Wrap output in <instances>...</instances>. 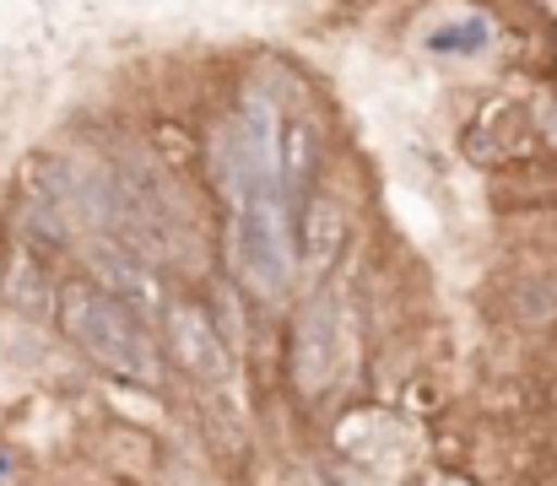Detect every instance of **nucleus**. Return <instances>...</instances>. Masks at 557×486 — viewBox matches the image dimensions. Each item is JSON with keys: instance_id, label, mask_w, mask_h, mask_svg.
<instances>
[{"instance_id": "f257e3e1", "label": "nucleus", "mask_w": 557, "mask_h": 486, "mask_svg": "<svg viewBox=\"0 0 557 486\" xmlns=\"http://www.w3.org/2000/svg\"><path fill=\"white\" fill-rule=\"evenodd\" d=\"M54 329L65 335L71 351H82L103 378L131 384V389H158L169 362L158 346V329L136 320L125 303H114L98 282L87 276H65L54 282Z\"/></svg>"}, {"instance_id": "f03ea898", "label": "nucleus", "mask_w": 557, "mask_h": 486, "mask_svg": "<svg viewBox=\"0 0 557 486\" xmlns=\"http://www.w3.org/2000/svg\"><path fill=\"white\" fill-rule=\"evenodd\" d=\"M233 205V233H227V254H233V276L238 287L265 303L282 309L298 287V249H293V211L282 200L276 184L249 189Z\"/></svg>"}, {"instance_id": "7ed1b4c3", "label": "nucleus", "mask_w": 557, "mask_h": 486, "mask_svg": "<svg viewBox=\"0 0 557 486\" xmlns=\"http://www.w3.org/2000/svg\"><path fill=\"white\" fill-rule=\"evenodd\" d=\"M158 346H163V362L174 373H185L195 389H222L233 378V351L222 340V324L206 303L195 298H169V309L158 314Z\"/></svg>"}, {"instance_id": "20e7f679", "label": "nucleus", "mask_w": 557, "mask_h": 486, "mask_svg": "<svg viewBox=\"0 0 557 486\" xmlns=\"http://www.w3.org/2000/svg\"><path fill=\"white\" fill-rule=\"evenodd\" d=\"M287 384L298 389V400H325L336 384V303H331V282L309 287L293 303L287 320Z\"/></svg>"}, {"instance_id": "39448f33", "label": "nucleus", "mask_w": 557, "mask_h": 486, "mask_svg": "<svg viewBox=\"0 0 557 486\" xmlns=\"http://www.w3.org/2000/svg\"><path fill=\"white\" fill-rule=\"evenodd\" d=\"M87 282H98L114 303H125L136 320L158 324V314L169 309V292H163V282H158V271L152 265H141L131 249H120V244H92L87 249V271H82Z\"/></svg>"}, {"instance_id": "423d86ee", "label": "nucleus", "mask_w": 557, "mask_h": 486, "mask_svg": "<svg viewBox=\"0 0 557 486\" xmlns=\"http://www.w3.org/2000/svg\"><path fill=\"white\" fill-rule=\"evenodd\" d=\"M342 244H347V211L331 189H309L293 211V249H298V271H309L314 287H325L331 265L342 260Z\"/></svg>"}, {"instance_id": "0eeeda50", "label": "nucleus", "mask_w": 557, "mask_h": 486, "mask_svg": "<svg viewBox=\"0 0 557 486\" xmlns=\"http://www.w3.org/2000/svg\"><path fill=\"white\" fill-rule=\"evenodd\" d=\"M531 147V114L515 103V98H487L466 130H460V152L476 162V167H493V162L520 158Z\"/></svg>"}, {"instance_id": "6e6552de", "label": "nucleus", "mask_w": 557, "mask_h": 486, "mask_svg": "<svg viewBox=\"0 0 557 486\" xmlns=\"http://www.w3.org/2000/svg\"><path fill=\"white\" fill-rule=\"evenodd\" d=\"M320 167H325V136L309 114H282V130H276V189L287 200V211H298V200L320 184Z\"/></svg>"}, {"instance_id": "1a4fd4ad", "label": "nucleus", "mask_w": 557, "mask_h": 486, "mask_svg": "<svg viewBox=\"0 0 557 486\" xmlns=\"http://www.w3.org/2000/svg\"><path fill=\"white\" fill-rule=\"evenodd\" d=\"M0 298L22 320H49L54 314V276H49L44 254L27 249L22 238H11L5 254H0Z\"/></svg>"}, {"instance_id": "9d476101", "label": "nucleus", "mask_w": 557, "mask_h": 486, "mask_svg": "<svg viewBox=\"0 0 557 486\" xmlns=\"http://www.w3.org/2000/svg\"><path fill=\"white\" fill-rule=\"evenodd\" d=\"M493 43H498V22L487 11H460V16H449V22L422 33V49L438 54V60H476Z\"/></svg>"}, {"instance_id": "9b49d317", "label": "nucleus", "mask_w": 557, "mask_h": 486, "mask_svg": "<svg viewBox=\"0 0 557 486\" xmlns=\"http://www.w3.org/2000/svg\"><path fill=\"white\" fill-rule=\"evenodd\" d=\"M525 5H531L542 22H553V27H557V0H525Z\"/></svg>"}, {"instance_id": "f8f14e48", "label": "nucleus", "mask_w": 557, "mask_h": 486, "mask_svg": "<svg viewBox=\"0 0 557 486\" xmlns=\"http://www.w3.org/2000/svg\"><path fill=\"white\" fill-rule=\"evenodd\" d=\"M5 476H16V454L0 444V482H5Z\"/></svg>"}, {"instance_id": "ddd939ff", "label": "nucleus", "mask_w": 557, "mask_h": 486, "mask_svg": "<svg viewBox=\"0 0 557 486\" xmlns=\"http://www.w3.org/2000/svg\"><path fill=\"white\" fill-rule=\"evenodd\" d=\"M547 54H553V65H557V27H553V38H547Z\"/></svg>"}]
</instances>
